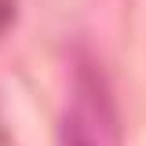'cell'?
Listing matches in <instances>:
<instances>
[{"label": "cell", "instance_id": "6da1fadb", "mask_svg": "<svg viewBox=\"0 0 146 146\" xmlns=\"http://www.w3.org/2000/svg\"><path fill=\"white\" fill-rule=\"evenodd\" d=\"M73 113H77L102 143L117 146V139H121L117 106H113V95H110L106 77L95 70L91 62H80V66H77V110H73Z\"/></svg>", "mask_w": 146, "mask_h": 146}, {"label": "cell", "instance_id": "7a4b0ae2", "mask_svg": "<svg viewBox=\"0 0 146 146\" xmlns=\"http://www.w3.org/2000/svg\"><path fill=\"white\" fill-rule=\"evenodd\" d=\"M58 146H102V139H99L77 113H70V117L62 121V131H58Z\"/></svg>", "mask_w": 146, "mask_h": 146}]
</instances>
